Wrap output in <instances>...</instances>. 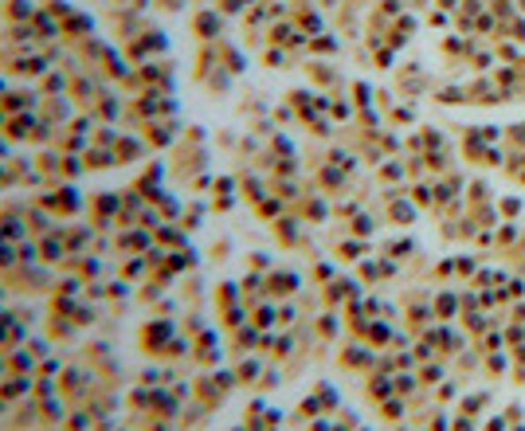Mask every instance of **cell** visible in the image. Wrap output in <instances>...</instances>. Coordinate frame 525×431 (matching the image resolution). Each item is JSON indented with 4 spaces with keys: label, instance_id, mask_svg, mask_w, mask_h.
Wrapping results in <instances>:
<instances>
[{
    "label": "cell",
    "instance_id": "52a82bcc",
    "mask_svg": "<svg viewBox=\"0 0 525 431\" xmlns=\"http://www.w3.org/2000/svg\"><path fill=\"white\" fill-rule=\"evenodd\" d=\"M193 32L196 35H216V32H220V16H212L208 8H201V12L193 16Z\"/></svg>",
    "mask_w": 525,
    "mask_h": 431
},
{
    "label": "cell",
    "instance_id": "5b68a950",
    "mask_svg": "<svg viewBox=\"0 0 525 431\" xmlns=\"http://www.w3.org/2000/svg\"><path fill=\"white\" fill-rule=\"evenodd\" d=\"M0 16H4L8 24H28L35 16V8L28 4V0H4V8H0Z\"/></svg>",
    "mask_w": 525,
    "mask_h": 431
},
{
    "label": "cell",
    "instance_id": "ba28073f",
    "mask_svg": "<svg viewBox=\"0 0 525 431\" xmlns=\"http://www.w3.org/2000/svg\"><path fill=\"white\" fill-rule=\"evenodd\" d=\"M146 267H149V263H126L122 274H126V279H141V274H146Z\"/></svg>",
    "mask_w": 525,
    "mask_h": 431
},
{
    "label": "cell",
    "instance_id": "9c48e42d",
    "mask_svg": "<svg viewBox=\"0 0 525 431\" xmlns=\"http://www.w3.org/2000/svg\"><path fill=\"white\" fill-rule=\"evenodd\" d=\"M67 427H71V431H83V427H87V412H79L75 419H67Z\"/></svg>",
    "mask_w": 525,
    "mask_h": 431
},
{
    "label": "cell",
    "instance_id": "3957f363",
    "mask_svg": "<svg viewBox=\"0 0 525 431\" xmlns=\"http://www.w3.org/2000/svg\"><path fill=\"white\" fill-rule=\"evenodd\" d=\"M114 150H103V145H87L83 150V169L90 173H103V169H114Z\"/></svg>",
    "mask_w": 525,
    "mask_h": 431
},
{
    "label": "cell",
    "instance_id": "7a4b0ae2",
    "mask_svg": "<svg viewBox=\"0 0 525 431\" xmlns=\"http://www.w3.org/2000/svg\"><path fill=\"white\" fill-rule=\"evenodd\" d=\"M118 204H122V196H118V192H90V208H95V227H106V224H110V216L118 212Z\"/></svg>",
    "mask_w": 525,
    "mask_h": 431
},
{
    "label": "cell",
    "instance_id": "6da1fadb",
    "mask_svg": "<svg viewBox=\"0 0 525 431\" xmlns=\"http://www.w3.org/2000/svg\"><path fill=\"white\" fill-rule=\"evenodd\" d=\"M173 122H165V114H157V118H146L141 122V142L146 145H173Z\"/></svg>",
    "mask_w": 525,
    "mask_h": 431
},
{
    "label": "cell",
    "instance_id": "277c9868",
    "mask_svg": "<svg viewBox=\"0 0 525 431\" xmlns=\"http://www.w3.org/2000/svg\"><path fill=\"white\" fill-rule=\"evenodd\" d=\"M133 158H141V137L122 134V137L114 142V161H118V165H130Z\"/></svg>",
    "mask_w": 525,
    "mask_h": 431
},
{
    "label": "cell",
    "instance_id": "8992f818",
    "mask_svg": "<svg viewBox=\"0 0 525 431\" xmlns=\"http://www.w3.org/2000/svg\"><path fill=\"white\" fill-rule=\"evenodd\" d=\"M161 337H173V326H169V322H153V326L141 329V342H146L149 353H157V342H161Z\"/></svg>",
    "mask_w": 525,
    "mask_h": 431
}]
</instances>
